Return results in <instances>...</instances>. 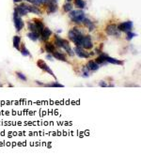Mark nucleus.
<instances>
[{
    "mask_svg": "<svg viewBox=\"0 0 141 168\" xmlns=\"http://www.w3.org/2000/svg\"><path fill=\"white\" fill-rule=\"evenodd\" d=\"M80 47L84 49H91L93 47V44H92V41H91V38L90 35H87L85 36L84 35L82 41H81V43H80Z\"/></svg>",
    "mask_w": 141,
    "mask_h": 168,
    "instance_id": "obj_8",
    "label": "nucleus"
},
{
    "mask_svg": "<svg viewBox=\"0 0 141 168\" xmlns=\"http://www.w3.org/2000/svg\"><path fill=\"white\" fill-rule=\"evenodd\" d=\"M48 0H35V5H42L47 3Z\"/></svg>",
    "mask_w": 141,
    "mask_h": 168,
    "instance_id": "obj_31",
    "label": "nucleus"
},
{
    "mask_svg": "<svg viewBox=\"0 0 141 168\" xmlns=\"http://www.w3.org/2000/svg\"><path fill=\"white\" fill-rule=\"evenodd\" d=\"M86 67L89 69L90 71H98L99 69H100V66L98 65V64H97L95 61H92V60H90V61L87 62Z\"/></svg>",
    "mask_w": 141,
    "mask_h": 168,
    "instance_id": "obj_14",
    "label": "nucleus"
},
{
    "mask_svg": "<svg viewBox=\"0 0 141 168\" xmlns=\"http://www.w3.org/2000/svg\"><path fill=\"white\" fill-rule=\"evenodd\" d=\"M90 70L87 69L86 66H84L83 69H82V73H83V77H85V78H87V77L90 76Z\"/></svg>",
    "mask_w": 141,
    "mask_h": 168,
    "instance_id": "obj_28",
    "label": "nucleus"
},
{
    "mask_svg": "<svg viewBox=\"0 0 141 168\" xmlns=\"http://www.w3.org/2000/svg\"><path fill=\"white\" fill-rule=\"evenodd\" d=\"M84 35H85L84 32L80 28H77V27H73L72 30H70V31H69L70 40L72 41L76 46H80L81 41H82Z\"/></svg>",
    "mask_w": 141,
    "mask_h": 168,
    "instance_id": "obj_1",
    "label": "nucleus"
},
{
    "mask_svg": "<svg viewBox=\"0 0 141 168\" xmlns=\"http://www.w3.org/2000/svg\"><path fill=\"white\" fill-rule=\"evenodd\" d=\"M34 23H35V24H36V27H37V28H38V31H39V33H41L42 31V29L44 28V25H43V24L39 20H34Z\"/></svg>",
    "mask_w": 141,
    "mask_h": 168,
    "instance_id": "obj_24",
    "label": "nucleus"
},
{
    "mask_svg": "<svg viewBox=\"0 0 141 168\" xmlns=\"http://www.w3.org/2000/svg\"><path fill=\"white\" fill-rule=\"evenodd\" d=\"M51 35H52V31L48 27H44L42 29V31L41 32L42 38V41H46L47 40H49V38L51 37Z\"/></svg>",
    "mask_w": 141,
    "mask_h": 168,
    "instance_id": "obj_13",
    "label": "nucleus"
},
{
    "mask_svg": "<svg viewBox=\"0 0 141 168\" xmlns=\"http://www.w3.org/2000/svg\"><path fill=\"white\" fill-rule=\"evenodd\" d=\"M48 12L49 13H54L56 10H58V6H56V3L55 0H48Z\"/></svg>",
    "mask_w": 141,
    "mask_h": 168,
    "instance_id": "obj_11",
    "label": "nucleus"
},
{
    "mask_svg": "<svg viewBox=\"0 0 141 168\" xmlns=\"http://www.w3.org/2000/svg\"><path fill=\"white\" fill-rule=\"evenodd\" d=\"M99 85H100L101 88H107V87H108V84H107L105 81H100V82H99Z\"/></svg>",
    "mask_w": 141,
    "mask_h": 168,
    "instance_id": "obj_32",
    "label": "nucleus"
},
{
    "mask_svg": "<svg viewBox=\"0 0 141 168\" xmlns=\"http://www.w3.org/2000/svg\"><path fill=\"white\" fill-rule=\"evenodd\" d=\"M74 3H75V6L78 8H80V10H83V8H86V2L84 0H75Z\"/></svg>",
    "mask_w": 141,
    "mask_h": 168,
    "instance_id": "obj_23",
    "label": "nucleus"
},
{
    "mask_svg": "<svg viewBox=\"0 0 141 168\" xmlns=\"http://www.w3.org/2000/svg\"><path fill=\"white\" fill-rule=\"evenodd\" d=\"M105 32L107 33V35L109 36H114V37H121V31L118 30V25L117 24H108L106 27V29H105Z\"/></svg>",
    "mask_w": 141,
    "mask_h": 168,
    "instance_id": "obj_5",
    "label": "nucleus"
},
{
    "mask_svg": "<svg viewBox=\"0 0 141 168\" xmlns=\"http://www.w3.org/2000/svg\"><path fill=\"white\" fill-rule=\"evenodd\" d=\"M36 84L39 85H42V87H44V84H42V82H39V81H36Z\"/></svg>",
    "mask_w": 141,
    "mask_h": 168,
    "instance_id": "obj_34",
    "label": "nucleus"
},
{
    "mask_svg": "<svg viewBox=\"0 0 141 168\" xmlns=\"http://www.w3.org/2000/svg\"><path fill=\"white\" fill-rule=\"evenodd\" d=\"M16 75H17V77L20 79V80H22V81H24V82H26V80H27V78H26V76L24 74V73H22V72H16Z\"/></svg>",
    "mask_w": 141,
    "mask_h": 168,
    "instance_id": "obj_30",
    "label": "nucleus"
},
{
    "mask_svg": "<svg viewBox=\"0 0 141 168\" xmlns=\"http://www.w3.org/2000/svg\"><path fill=\"white\" fill-rule=\"evenodd\" d=\"M104 59L107 63H110V64H115V65H122L123 64V61H121V60L111 57H109L108 55H105Z\"/></svg>",
    "mask_w": 141,
    "mask_h": 168,
    "instance_id": "obj_12",
    "label": "nucleus"
},
{
    "mask_svg": "<svg viewBox=\"0 0 141 168\" xmlns=\"http://www.w3.org/2000/svg\"><path fill=\"white\" fill-rule=\"evenodd\" d=\"M27 38H29V40H31L33 41H37L39 40V33L38 32H33V31H30L29 33H27Z\"/></svg>",
    "mask_w": 141,
    "mask_h": 168,
    "instance_id": "obj_20",
    "label": "nucleus"
},
{
    "mask_svg": "<svg viewBox=\"0 0 141 168\" xmlns=\"http://www.w3.org/2000/svg\"><path fill=\"white\" fill-rule=\"evenodd\" d=\"M44 87H49V88H64L63 85L59 84V82H52L50 84H46L44 85Z\"/></svg>",
    "mask_w": 141,
    "mask_h": 168,
    "instance_id": "obj_25",
    "label": "nucleus"
},
{
    "mask_svg": "<svg viewBox=\"0 0 141 168\" xmlns=\"http://www.w3.org/2000/svg\"><path fill=\"white\" fill-rule=\"evenodd\" d=\"M20 43H21V38L19 36H14L12 38V44L13 47L16 49L20 51Z\"/></svg>",
    "mask_w": 141,
    "mask_h": 168,
    "instance_id": "obj_18",
    "label": "nucleus"
},
{
    "mask_svg": "<svg viewBox=\"0 0 141 168\" xmlns=\"http://www.w3.org/2000/svg\"><path fill=\"white\" fill-rule=\"evenodd\" d=\"M135 37H137V35H136L135 33L132 32V31L127 32V37H126L127 41H131V40H133V38H134Z\"/></svg>",
    "mask_w": 141,
    "mask_h": 168,
    "instance_id": "obj_29",
    "label": "nucleus"
},
{
    "mask_svg": "<svg viewBox=\"0 0 141 168\" xmlns=\"http://www.w3.org/2000/svg\"><path fill=\"white\" fill-rule=\"evenodd\" d=\"M27 27H28V29L30 30V31H33V32H38V28L36 27V24H35L34 22H32V21H29V22L27 23Z\"/></svg>",
    "mask_w": 141,
    "mask_h": 168,
    "instance_id": "obj_22",
    "label": "nucleus"
},
{
    "mask_svg": "<svg viewBox=\"0 0 141 168\" xmlns=\"http://www.w3.org/2000/svg\"><path fill=\"white\" fill-rule=\"evenodd\" d=\"M22 6H23L28 12H32V13L38 14V15L42 14V11L39 10L36 6H29V5H26V4H22Z\"/></svg>",
    "mask_w": 141,
    "mask_h": 168,
    "instance_id": "obj_10",
    "label": "nucleus"
},
{
    "mask_svg": "<svg viewBox=\"0 0 141 168\" xmlns=\"http://www.w3.org/2000/svg\"><path fill=\"white\" fill-rule=\"evenodd\" d=\"M45 50L48 54H53V52L55 51V46L53 43H51V42H46L45 44Z\"/></svg>",
    "mask_w": 141,
    "mask_h": 168,
    "instance_id": "obj_21",
    "label": "nucleus"
},
{
    "mask_svg": "<svg viewBox=\"0 0 141 168\" xmlns=\"http://www.w3.org/2000/svg\"><path fill=\"white\" fill-rule=\"evenodd\" d=\"M55 1H56V0H55Z\"/></svg>",
    "mask_w": 141,
    "mask_h": 168,
    "instance_id": "obj_38",
    "label": "nucleus"
},
{
    "mask_svg": "<svg viewBox=\"0 0 141 168\" xmlns=\"http://www.w3.org/2000/svg\"><path fill=\"white\" fill-rule=\"evenodd\" d=\"M46 58H47L48 60H50V61H53V55H46Z\"/></svg>",
    "mask_w": 141,
    "mask_h": 168,
    "instance_id": "obj_33",
    "label": "nucleus"
},
{
    "mask_svg": "<svg viewBox=\"0 0 141 168\" xmlns=\"http://www.w3.org/2000/svg\"><path fill=\"white\" fill-rule=\"evenodd\" d=\"M105 55L106 54H104V53H101L100 54V55L98 57L96 58V60H95V62L98 64V65L101 67V66H103V65H105L107 62L105 61V59H104V57H105Z\"/></svg>",
    "mask_w": 141,
    "mask_h": 168,
    "instance_id": "obj_16",
    "label": "nucleus"
},
{
    "mask_svg": "<svg viewBox=\"0 0 141 168\" xmlns=\"http://www.w3.org/2000/svg\"><path fill=\"white\" fill-rule=\"evenodd\" d=\"M67 1H68V2H70V1H72V0H67Z\"/></svg>",
    "mask_w": 141,
    "mask_h": 168,
    "instance_id": "obj_37",
    "label": "nucleus"
},
{
    "mask_svg": "<svg viewBox=\"0 0 141 168\" xmlns=\"http://www.w3.org/2000/svg\"><path fill=\"white\" fill-rule=\"evenodd\" d=\"M20 52H21L22 55H24V57H31V55H30L29 51L26 49L25 46L22 47V49H20Z\"/></svg>",
    "mask_w": 141,
    "mask_h": 168,
    "instance_id": "obj_26",
    "label": "nucleus"
},
{
    "mask_svg": "<svg viewBox=\"0 0 141 168\" xmlns=\"http://www.w3.org/2000/svg\"><path fill=\"white\" fill-rule=\"evenodd\" d=\"M73 52H74V55H76L77 57H79L80 58H89L90 57V54H87V52H85V50L80 46L74 47Z\"/></svg>",
    "mask_w": 141,
    "mask_h": 168,
    "instance_id": "obj_9",
    "label": "nucleus"
},
{
    "mask_svg": "<svg viewBox=\"0 0 141 168\" xmlns=\"http://www.w3.org/2000/svg\"><path fill=\"white\" fill-rule=\"evenodd\" d=\"M22 1V0H13V2L14 3H20Z\"/></svg>",
    "mask_w": 141,
    "mask_h": 168,
    "instance_id": "obj_36",
    "label": "nucleus"
},
{
    "mask_svg": "<svg viewBox=\"0 0 141 168\" xmlns=\"http://www.w3.org/2000/svg\"><path fill=\"white\" fill-rule=\"evenodd\" d=\"M55 43L58 47H60V48L64 49L66 52H67V54L70 57H73L74 55V52L72 50V48L70 47V43L67 40H63V38H59V36L56 35V41H55Z\"/></svg>",
    "mask_w": 141,
    "mask_h": 168,
    "instance_id": "obj_2",
    "label": "nucleus"
},
{
    "mask_svg": "<svg viewBox=\"0 0 141 168\" xmlns=\"http://www.w3.org/2000/svg\"><path fill=\"white\" fill-rule=\"evenodd\" d=\"M13 23H14V27L17 32L21 31L25 25L23 19L21 18V16L18 15V13H17L15 10H14V13H13Z\"/></svg>",
    "mask_w": 141,
    "mask_h": 168,
    "instance_id": "obj_4",
    "label": "nucleus"
},
{
    "mask_svg": "<svg viewBox=\"0 0 141 168\" xmlns=\"http://www.w3.org/2000/svg\"><path fill=\"white\" fill-rule=\"evenodd\" d=\"M37 66L41 69V70H42L43 71H45V72H47L48 74H50L52 77H54L55 79H56V75H55V73L53 72V71L51 70V68L47 65V64L45 63V61H43L42 59H39L38 61H37Z\"/></svg>",
    "mask_w": 141,
    "mask_h": 168,
    "instance_id": "obj_6",
    "label": "nucleus"
},
{
    "mask_svg": "<svg viewBox=\"0 0 141 168\" xmlns=\"http://www.w3.org/2000/svg\"><path fill=\"white\" fill-rule=\"evenodd\" d=\"M25 1H27V2H29V3L35 4V0H25Z\"/></svg>",
    "mask_w": 141,
    "mask_h": 168,
    "instance_id": "obj_35",
    "label": "nucleus"
},
{
    "mask_svg": "<svg viewBox=\"0 0 141 168\" xmlns=\"http://www.w3.org/2000/svg\"><path fill=\"white\" fill-rule=\"evenodd\" d=\"M14 10L18 13V15L19 16H25V15H26L28 13V11L25 10V8L22 6V5H20V6H18L17 8H14Z\"/></svg>",
    "mask_w": 141,
    "mask_h": 168,
    "instance_id": "obj_19",
    "label": "nucleus"
},
{
    "mask_svg": "<svg viewBox=\"0 0 141 168\" xmlns=\"http://www.w3.org/2000/svg\"><path fill=\"white\" fill-rule=\"evenodd\" d=\"M84 24H85V27L90 30V31H93V30L95 29V24L91 22V21L90 19H87V18H85L83 20V22H82Z\"/></svg>",
    "mask_w": 141,
    "mask_h": 168,
    "instance_id": "obj_15",
    "label": "nucleus"
},
{
    "mask_svg": "<svg viewBox=\"0 0 141 168\" xmlns=\"http://www.w3.org/2000/svg\"><path fill=\"white\" fill-rule=\"evenodd\" d=\"M69 16H70V20L75 24H81L83 22V20L86 18L85 12H84L82 10H70Z\"/></svg>",
    "mask_w": 141,
    "mask_h": 168,
    "instance_id": "obj_3",
    "label": "nucleus"
},
{
    "mask_svg": "<svg viewBox=\"0 0 141 168\" xmlns=\"http://www.w3.org/2000/svg\"><path fill=\"white\" fill-rule=\"evenodd\" d=\"M63 10H64L65 12H70V10H73V5L70 2L66 3V4H64V6H63Z\"/></svg>",
    "mask_w": 141,
    "mask_h": 168,
    "instance_id": "obj_27",
    "label": "nucleus"
},
{
    "mask_svg": "<svg viewBox=\"0 0 141 168\" xmlns=\"http://www.w3.org/2000/svg\"><path fill=\"white\" fill-rule=\"evenodd\" d=\"M53 57H55L56 59H58V60H60V61L67 62V58H66V57L63 54L59 53V52H56V51L53 52Z\"/></svg>",
    "mask_w": 141,
    "mask_h": 168,
    "instance_id": "obj_17",
    "label": "nucleus"
},
{
    "mask_svg": "<svg viewBox=\"0 0 141 168\" xmlns=\"http://www.w3.org/2000/svg\"><path fill=\"white\" fill-rule=\"evenodd\" d=\"M133 27H134V24L132 21H127V22H124V23H121L118 25V28L120 30L121 32H129V31H132V29H133Z\"/></svg>",
    "mask_w": 141,
    "mask_h": 168,
    "instance_id": "obj_7",
    "label": "nucleus"
}]
</instances>
